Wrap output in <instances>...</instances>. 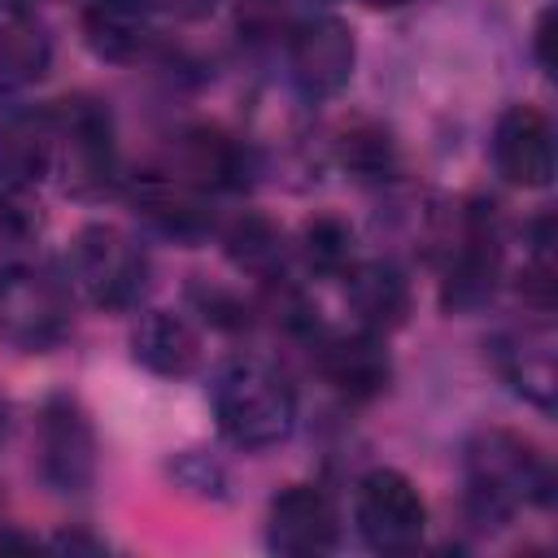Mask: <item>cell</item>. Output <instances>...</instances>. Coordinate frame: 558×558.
I'll use <instances>...</instances> for the list:
<instances>
[{"label":"cell","mask_w":558,"mask_h":558,"mask_svg":"<svg viewBox=\"0 0 558 558\" xmlns=\"http://www.w3.org/2000/svg\"><path fill=\"white\" fill-rule=\"evenodd\" d=\"M214 414L231 445L240 449H270L288 440L296 423V397L283 371L266 357H231L214 375Z\"/></svg>","instance_id":"cell-1"},{"label":"cell","mask_w":558,"mask_h":558,"mask_svg":"<svg viewBox=\"0 0 558 558\" xmlns=\"http://www.w3.org/2000/svg\"><path fill=\"white\" fill-rule=\"evenodd\" d=\"M466 480H471V506L484 519H506L519 501H545L549 497V466L523 440L519 432L488 427L471 436L466 445Z\"/></svg>","instance_id":"cell-2"},{"label":"cell","mask_w":558,"mask_h":558,"mask_svg":"<svg viewBox=\"0 0 558 558\" xmlns=\"http://www.w3.org/2000/svg\"><path fill=\"white\" fill-rule=\"evenodd\" d=\"M52 166L70 196H105L118 179L113 118L100 100L74 96L52 109Z\"/></svg>","instance_id":"cell-3"},{"label":"cell","mask_w":558,"mask_h":558,"mask_svg":"<svg viewBox=\"0 0 558 558\" xmlns=\"http://www.w3.org/2000/svg\"><path fill=\"white\" fill-rule=\"evenodd\" d=\"M70 275L87 292L92 305H100V310H126L144 292L148 262H144L140 244L131 235H122L118 227L92 222L70 244Z\"/></svg>","instance_id":"cell-4"},{"label":"cell","mask_w":558,"mask_h":558,"mask_svg":"<svg viewBox=\"0 0 558 558\" xmlns=\"http://www.w3.org/2000/svg\"><path fill=\"white\" fill-rule=\"evenodd\" d=\"M70 327V296L44 270L0 275V336L22 353L52 349Z\"/></svg>","instance_id":"cell-5"},{"label":"cell","mask_w":558,"mask_h":558,"mask_svg":"<svg viewBox=\"0 0 558 558\" xmlns=\"http://www.w3.org/2000/svg\"><path fill=\"white\" fill-rule=\"evenodd\" d=\"M353 510H357L362 541L379 554H410V549H418V541L427 532V506H423L418 488L392 466H375L357 484Z\"/></svg>","instance_id":"cell-6"},{"label":"cell","mask_w":558,"mask_h":558,"mask_svg":"<svg viewBox=\"0 0 558 558\" xmlns=\"http://www.w3.org/2000/svg\"><path fill=\"white\" fill-rule=\"evenodd\" d=\"M39 475L52 493H87L96 480V432L78 401L52 397L39 410Z\"/></svg>","instance_id":"cell-7"},{"label":"cell","mask_w":558,"mask_h":558,"mask_svg":"<svg viewBox=\"0 0 558 558\" xmlns=\"http://www.w3.org/2000/svg\"><path fill=\"white\" fill-rule=\"evenodd\" d=\"M288 70L305 96H336L353 74V35L340 17H305L288 31Z\"/></svg>","instance_id":"cell-8"},{"label":"cell","mask_w":558,"mask_h":558,"mask_svg":"<svg viewBox=\"0 0 558 558\" xmlns=\"http://www.w3.org/2000/svg\"><path fill=\"white\" fill-rule=\"evenodd\" d=\"M497 174L514 187H545L554 179V131L532 105H510L493 126Z\"/></svg>","instance_id":"cell-9"},{"label":"cell","mask_w":558,"mask_h":558,"mask_svg":"<svg viewBox=\"0 0 558 558\" xmlns=\"http://www.w3.org/2000/svg\"><path fill=\"white\" fill-rule=\"evenodd\" d=\"M497 275H501V244H497V231H493V205L484 214V205H475L466 214V227H462V244L449 262V275H445V310L453 314H471L480 305H488L493 288H497Z\"/></svg>","instance_id":"cell-10"},{"label":"cell","mask_w":558,"mask_h":558,"mask_svg":"<svg viewBox=\"0 0 558 558\" xmlns=\"http://www.w3.org/2000/svg\"><path fill=\"white\" fill-rule=\"evenodd\" d=\"M266 541L279 554H323L336 545V510L314 484H288L266 514Z\"/></svg>","instance_id":"cell-11"},{"label":"cell","mask_w":558,"mask_h":558,"mask_svg":"<svg viewBox=\"0 0 558 558\" xmlns=\"http://www.w3.org/2000/svg\"><path fill=\"white\" fill-rule=\"evenodd\" d=\"M318 371L323 379L344 392L349 401H371L388 388L392 379V362L388 349L379 340V331H344V336H327L318 344Z\"/></svg>","instance_id":"cell-12"},{"label":"cell","mask_w":558,"mask_h":558,"mask_svg":"<svg viewBox=\"0 0 558 558\" xmlns=\"http://www.w3.org/2000/svg\"><path fill=\"white\" fill-rule=\"evenodd\" d=\"M52 166V109L0 105V183L31 187Z\"/></svg>","instance_id":"cell-13"},{"label":"cell","mask_w":558,"mask_h":558,"mask_svg":"<svg viewBox=\"0 0 558 558\" xmlns=\"http://www.w3.org/2000/svg\"><path fill=\"white\" fill-rule=\"evenodd\" d=\"M131 205L135 214H144L161 235H174L183 244H196L209 235V209L201 205V196L161 170H144L131 179Z\"/></svg>","instance_id":"cell-14"},{"label":"cell","mask_w":558,"mask_h":558,"mask_svg":"<svg viewBox=\"0 0 558 558\" xmlns=\"http://www.w3.org/2000/svg\"><path fill=\"white\" fill-rule=\"evenodd\" d=\"M83 39L105 61H135L153 39V0H87Z\"/></svg>","instance_id":"cell-15"},{"label":"cell","mask_w":558,"mask_h":558,"mask_svg":"<svg viewBox=\"0 0 558 558\" xmlns=\"http://www.w3.org/2000/svg\"><path fill=\"white\" fill-rule=\"evenodd\" d=\"M349 310L366 331H397L410 314V283L392 262H362L344 275Z\"/></svg>","instance_id":"cell-16"},{"label":"cell","mask_w":558,"mask_h":558,"mask_svg":"<svg viewBox=\"0 0 558 558\" xmlns=\"http://www.w3.org/2000/svg\"><path fill=\"white\" fill-rule=\"evenodd\" d=\"M131 353L140 366H148L153 375H192L201 362V336L192 331L187 318L170 314V310H148L131 336Z\"/></svg>","instance_id":"cell-17"},{"label":"cell","mask_w":558,"mask_h":558,"mask_svg":"<svg viewBox=\"0 0 558 558\" xmlns=\"http://www.w3.org/2000/svg\"><path fill=\"white\" fill-rule=\"evenodd\" d=\"M48 35L22 0H0V96L35 83L48 70Z\"/></svg>","instance_id":"cell-18"},{"label":"cell","mask_w":558,"mask_h":558,"mask_svg":"<svg viewBox=\"0 0 558 558\" xmlns=\"http://www.w3.org/2000/svg\"><path fill=\"white\" fill-rule=\"evenodd\" d=\"M340 166L357 183H384L397 174V140L379 122H349L340 131Z\"/></svg>","instance_id":"cell-19"},{"label":"cell","mask_w":558,"mask_h":558,"mask_svg":"<svg viewBox=\"0 0 558 558\" xmlns=\"http://www.w3.org/2000/svg\"><path fill=\"white\" fill-rule=\"evenodd\" d=\"M183 170L205 187H240L244 183V153L235 140L218 131H192L183 140Z\"/></svg>","instance_id":"cell-20"},{"label":"cell","mask_w":558,"mask_h":558,"mask_svg":"<svg viewBox=\"0 0 558 558\" xmlns=\"http://www.w3.org/2000/svg\"><path fill=\"white\" fill-rule=\"evenodd\" d=\"M301 253H305V266L323 279H344L353 270V253H357V240L349 231L344 218L336 214H318L305 222L301 231Z\"/></svg>","instance_id":"cell-21"},{"label":"cell","mask_w":558,"mask_h":558,"mask_svg":"<svg viewBox=\"0 0 558 558\" xmlns=\"http://www.w3.org/2000/svg\"><path fill=\"white\" fill-rule=\"evenodd\" d=\"M227 253L257 279H275L283 270V240L262 214H244L227 227Z\"/></svg>","instance_id":"cell-22"},{"label":"cell","mask_w":558,"mask_h":558,"mask_svg":"<svg viewBox=\"0 0 558 558\" xmlns=\"http://www.w3.org/2000/svg\"><path fill=\"white\" fill-rule=\"evenodd\" d=\"M506 375L514 379V388L523 397H532L536 405H554V349L549 336H523L514 349L501 353Z\"/></svg>","instance_id":"cell-23"},{"label":"cell","mask_w":558,"mask_h":558,"mask_svg":"<svg viewBox=\"0 0 558 558\" xmlns=\"http://www.w3.org/2000/svg\"><path fill=\"white\" fill-rule=\"evenodd\" d=\"M35 235V214L17 196V187L0 183V248H22Z\"/></svg>","instance_id":"cell-24"},{"label":"cell","mask_w":558,"mask_h":558,"mask_svg":"<svg viewBox=\"0 0 558 558\" xmlns=\"http://www.w3.org/2000/svg\"><path fill=\"white\" fill-rule=\"evenodd\" d=\"M192 301L205 310V318L209 323H218V327H244L248 323V310H244V301H235L231 292H222V288H205V283H192Z\"/></svg>","instance_id":"cell-25"},{"label":"cell","mask_w":558,"mask_h":558,"mask_svg":"<svg viewBox=\"0 0 558 558\" xmlns=\"http://www.w3.org/2000/svg\"><path fill=\"white\" fill-rule=\"evenodd\" d=\"M536 57H541L545 70L554 65V57H549V13H541V22H536Z\"/></svg>","instance_id":"cell-26"},{"label":"cell","mask_w":558,"mask_h":558,"mask_svg":"<svg viewBox=\"0 0 558 558\" xmlns=\"http://www.w3.org/2000/svg\"><path fill=\"white\" fill-rule=\"evenodd\" d=\"M174 9V13H201L205 4H214V0H153V9Z\"/></svg>","instance_id":"cell-27"},{"label":"cell","mask_w":558,"mask_h":558,"mask_svg":"<svg viewBox=\"0 0 558 558\" xmlns=\"http://www.w3.org/2000/svg\"><path fill=\"white\" fill-rule=\"evenodd\" d=\"M366 4H375V9H401V4H410V0H366Z\"/></svg>","instance_id":"cell-28"}]
</instances>
